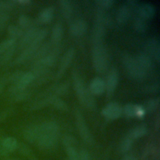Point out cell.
I'll list each match as a JSON object with an SVG mask.
<instances>
[{
	"label": "cell",
	"instance_id": "cell-1",
	"mask_svg": "<svg viewBox=\"0 0 160 160\" xmlns=\"http://www.w3.org/2000/svg\"><path fill=\"white\" fill-rule=\"evenodd\" d=\"M72 81L78 98L81 104L89 109H94L96 107V102L92 94L89 91L76 71L72 72Z\"/></svg>",
	"mask_w": 160,
	"mask_h": 160
},
{
	"label": "cell",
	"instance_id": "cell-2",
	"mask_svg": "<svg viewBox=\"0 0 160 160\" xmlns=\"http://www.w3.org/2000/svg\"><path fill=\"white\" fill-rule=\"evenodd\" d=\"M92 61L94 68L97 72L102 73L108 69L109 64L108 54L103 42L93 44Z\"/></svg>",
	"mask_w": 160,
	"mask_h": 160
},
{
	"label": "cell",
	"instance_id": "cell-3",
	"mask_svg": "<svg viewBox=\"0 0 160 160\" xmlns=\"http://www.w3.org/2000/svg\"><path fill=\"white\" fill-rule=\"evenodd\" d=\"M122 61L126 72L132 79L140 81L145 78L146 71L139 66L135 58L125 52L122 55Z\"/></svg>",
	"mask_w": 160,
	"mask_h": 160
},
{
	"label": "cell",
	"instance_id": "cell-4",
	"mask_svg": "<svg viewBox=\"0 0 160 160\" xmlns=\"http://www.w3.org/2000/svg\"><path fill=\"white\" fill-rule=\"evenodd\" d=\"M58 134V131L57 130L39 126V136L37 140L39 146L42 149L52 148L56 142Z\"/></svg>",
	"mask_w": 160,
	"mask_h": 160
},
{
	"label": "cell",
	"instance_id": "cell-5",
	"mask_svg": "<svg viewBox=\"0 0 160 160\" xmlns=\"http://www.w3.org/2000/svg\"><path fill=\"white\" fill-rule=\"evenodd\" d=\"M75 117L76 121L77 127L79 132L84 141L89 144H92L93 142L92 136L84 121V118L82 117L81 112L76 110L75 112Z\"/></svg>",
	"mask_w": 160,
	"mask_h": 160
},
{
	"label": "cell",
	"instance_id": "cell-6",
	"mask_svg": "<svg viewBox=\"0 0 160 160\" xmlns=\"http://www.w3.org/2000/svg\"><path fill=\"white\" fill-rule=\"evenodd\" d=\"M40 44L41 42L34 40L29 45L26 47L21 52V54L16 58L14 61L15 63L17 64H21L31 58H32L34 53L40 46Z\"/></svg>",
	"mask_w": 160,
	"mask_h": 160
},
{
	"label": "cell",
	"instance_id": "cell-7",
	"mask_svg": "<svg viewBox=\"0 0 160 160\" xmlns=\"http://www.w3.org/2000/svg\"><path fill=\"white\" fill-rule=\"evenodd\" d=\"M75 54V50L74 48L69 49L63 55L59 68L58 69V72L56 73V78L57 79L61 78L64 74V72L68 68L69 64H71Z\"/></svg>",
	"mask_w": 160,
	"mask_h": 160
},
{
	"label": "cell",
	"instance_id": "cell-8",
	"mask_svg": "<svg viewBox=\"0 0 160 160\" xmlns=\"http://www.w3.org/2000/svg\"><path fill=\"white\" fill-rule=\"evenodd\" d=\"M122 109L120 105L116 102L108 103L102 110V114L106 118L110 119L118 118L122 114Z\"/></svg>",
	"mask_w": 160,
	"mask_h": 160
},
{
	"label": "cell",
	"instance_id": "cell-9",
	"mask_svg": "<svg viewBox=\"0 0 160 160\" xmlns=\"http://www.w3.org/2000/svg\"><path fill=\"white\" fill-rule=\"evenodd\" d=\"M118 83V73L115 68H112L108 76L106 82L105 83L107 94L110 96L115 91Z\"/></svg>",
	"mask_w": 160,
	"mask_h": 160
},
{
	"label": "cell",
	"instance_id": "cell-10",
	"mask_svg": "<svg viewBox=\"0 0 160 160\" xmlns=\"http://www.w3.org/2000/svg\"><path fill=\"white\" fill-rule=\"evenodd\" d=\"M88 30V24L82 19H78L72 22L69 27L70 32L76 36H82Z\"/></svg>",
	"mask_w": 160,
	"mask_h": 160
},
{
	"label": "cell",
	"instance_id": "cell-11",
	"mask_svg": "<svg viewBox=\"0 0 160 160\" xmlns=\"http://www.w3.org/2000/svg\"><path fill=\"white\" fill-rule=\"evenodd\" d=\"M39 29L36 26H33L27 29L25 33H23L21 41L19 42V47L22 49H24L28 45H29L34 40L36 33Z\"/></svg>",
	"mask_w": 160,
	"mask_h": 160
},
{
	"label": "cell",
	"instance_id": "cell-12",
	"mask_svg": "<svg viewBox=\"0 0 160 160\" xmlns=\"http://www.w3.org/2000/svg\"><path fill=\"white\" fill-rule=\"evenodd\" d=\"M146 48L149 53L159 62L160 59V43L156 38L149 39L146 42Z\"/></svg>",
	"mask_w": 160,
	"mask_h": 160
},
{
	"label": "cell",
	"instance_id": "cell-13",
	"mask_svg": "<svg viewBox=\"0 0 160 160\" xmlns=\"http://www.w3.org/2000/svg\"><path fill=\"white\" fill-rule=\"evenodd\" d=\"M106 29L104 24L97 22L94 24L92 32V41L93 44L103 42Z\"/></svg>",
	"mask_w": 160,
	"mask_h": 160
},
{
	"label": "cell",
	"instance_id": "cell-14",
	"mask_svg": "<svg viewBox=\"0 0 160 160\" xmlns=\"http://www.w3.org/2000/svg\"><path fill=\"white\" fill-rule=\"evenodd\" d=\"M122 111L124 114L129 117H142L144 116L145 110L144 109L139 105L134 104H127L124 107Z\"/></svg>",
	"mask_w": 160,
	"mask_h": 160
},
{
	"label": "cell",
	"instance_id": "cell-15",
	"mask_svg": "<svg viewBox=\"0 0 160 160\" xmlns=\"http://www.w3.org/2000/svg\"><path fill=\"white\" fill-rule=\"evenodd\" d=\"M106 90L105 82L100 78H94L90 83L89 91L94 95H101Z\"/></svg>",
	"mask_w": 160,
	"mask_h": 160
},
{
	"label": "cell",
	"instance_id": "cell-16",
	"mask_svg": "<svg viewBox=\"0 0 160 160\" xmlns=\"http://www.w3.org/2000/svg\"><path fill=\"white\" fill-rule=\"evenodd\" d=\"M138 11L140 18L147 20L154 16L155 9L151 4L146 2L139 6Z\"/></svg>",
	"mask_w": 160,
	"mask_h": 160
},
{
	"label": "cell",
	"instance_id": "cell-17",
	"mask_svg": "<svg viewBox=\"0 0 160 160\" xmlns=\"http://www.w3.org/2000/svg\"><path fill=\"white\" fill-rule=\"evenodd\" d=\"M39 136V125H34L28 127L24 132V138L29 142H34L37 141Z\"/></svg>",
	"mask_w": 160,
	"mask_h": 160
},
{
	"label": "cell",
	"instance_id": "cell-18",
	"mask_svg": "<svg viewBox=\"0 0 160 160\" xmlns=\"http://www.w3.org/2000/svg\"><path fill=\"white\" fill-rule=\"evenodd\" d=\"M18 141L13 137H6L2 140V150L4 153H8L14 151L18 148Z\"/></svg>",
	"mask_w": 160,
	"mask_h": 160
},
{
	"label": "cell",
	"instance_id": "cell-19",
	"mask_svg": "<svg viewBox=\"0 0 160 160\" xmlns=\"http://www.w3.org/2000/svg\"><path fill=\"white\" fill-rule=\"evenodd\" d=\"M139 66L144 70L148 71L152 67V61L150 56L144 52L139 53L135 58Z\"/></svg>",
	"mask_w": 160,
	"mask_h": 160
},
{
	"label": "cell",
	"instance_id": "cell-20",
	"mask_svg": "<svg viewBox=\"0 0 160 160\" xmlns=\"http://www.w3.org/2000/svg\"><path fill=\"white\" fill-rule=\"evenodd\" d=\"M130 14V9L127 5H123L121 6L118 9L116 15V21L119 24H123L126 23L129 19Z\"/></svg>",
	"mask_w": 160,
	"mask_h": 160
},
{
	"label": "cell",
	"instance_id": "cell-21",
	"mask_svg": "<svg viewBox=\"0 0 160 160\" xmlns=\"http://www.w3.org/2000/svg\"><path fill=\"white\" fill-rule=\"evenodd\" d=\"M59 6L64 18L67 20L70 19L72 15V8L71 2L67 0L60 1Z\"/></svg>",
	"mask_w": 160,
	"mask_h": 160
},
{
	"label": "cell",
	"instance_id": "cell-22",
	"mask_svg": "<svg viewBox=\"0 0 160 160\" xmlns=\"http://www.w3.org/2000/svg\"><path fill=\"white\" fill-rule=\"evenodd\" d=\"M63 36V28L61 23H56L54 25L51 31V40L54 44H58Z\"/></svg>",
	"mask_w": 160,
	"mask_h": 160
},
{
	"label": "cell",
	"instance_id": "cell-23",
	"mask_svg": "<svg viewBox=\"0 0 160 160\" xmlns=\"http://www.w3.org/2000/svg\"><path fill=\"white\" fill-rule=\"evenodd\" d=\"M54 16V8L48 7L44 9L38 16V22L41 23H47L50 22Z\"/></svg>",
	"mask_w": 160,
	"mask_h": 160
},
{
	"label": "cell",
	"instance_id": "cell-24",
	"mask_svg": "<svg viewBox=\"0 0 160 160\" xmlns=\"http://www.w3.org/2000/svg\"><path fill=\"white\" fill-rule=\"evenodd\" d=\"M147 132L148 128L146 124H141L132 129L128 134V136L132 139H136L144 136L145 134H146Z\"/></svg>",
	"mask_w": 160,
	"mask_h": 160
},
{
	"label": "cell",
	"instance_id": "cell-25",
	"mask_svg": "<svg viewBox=\"0 0 160 160\" xmlns=\"http://www.w3.org/2000/svg\"><path fill=\"white\" fill-rule=\"evenodd\" d=\"M133 27L136 32L143 33L146 32L148 29V23L146 20L138 17L134 20L133 22Z\"/></svg>",
	"mask_w": 160,
	"mask_h": 160
},
{
	"label": "cell",
	"instance_id": "cell-26",
	"mask_svg": "<svg viewBox=\"0 0 160 160\" xmlns=\"http://www.w3.org/2000/svg\"><path fill=\"white\" fill-rule=\"evenodd\" d=\"M8 34L10 36L11 38L17 39L18 38H21L22 34H23V31L21 28L19 27L13 25V24H10L8 27Z\"/></svg>",
	"mask_w": 160,
	"mask_h": 160
},
{
	"label": "cell",
	"instance_id": "cell-27",
	"mask_svg": "<svg viewBox=\"0 0 160 160\" xmlns=\"http://www.w3.org/2000/svg\"><path fill=\"white\" fill-rule=\"evenodd\" d=\"M18 24L22 28L29 29L33 26H36L34 24V21L29 17L26 15H21L18 18Z\"/></svg>",
	"mask_w": 160,
	"mask_h": 160
},
{
	"label": "cell",
	"instance_id": "cell-28",
	"mask_svg": "<svg viewBox=\"0 0 160 160\" xmlns=\"http://www.w3.org/2000/svg\"><path fill=\"white\" fill-rule=\"evenodd\" d=\"M16 49V45L5 49L0 54V64H4L8 62L12 56Z\"/></svg>",
	"mask_w": 160,
	"mask_h": 160
},
{
	"label": "cell",
	"instance_id": "cell-29",
	"mask_svg": "<svg viewBox=\"0 0 160 160\" xmlns=\"http://www.w3.org/2000/svg\"><path fill=\"white\" fill-rule=\"evenodd\" d=\"M15 3V1L0 0V12H8V11L13 8Z\"/></svg>",
	"mask_w": 160,
	"mask_h": 160
},
{
	"label": "cell",
	"instance_id": "cell-30",
	"mask_svg": "<svg viewBox=\"0 0 160 160\" xmlns=\"http://www.w3.org/2000/svg\"><path fill=\"white\" fill-rule=\"evenodd\" d=\"M51 104H52L58 109H59L61 111H66L68 109L67 104L62 100L59 98L58 96H55L52 99Z\"/></svg>",
	"mask_w": 160,
	"mask_h": 160
},
{
	"label": "cell",
	"instance_id": "cell-31",
	"mask_svg": "<svg viewBox=\"0 0 160 160\" xmlns=\"http://www.w3.org/2000/svg\"><path fill=\"white\" fill-rule=\"evenodd\" d=\"M159 105V99H149L144 104V110L149 112L154 111Z\"/></svg>",
	"mask_w": 160,
	"mask_h": 160
},
{
	"label": "cell",
	"instance_id": "cell-32",
	"mask_svg": "<svg viewBox=\"0 0 160 160\" xmlns=\"http://www.w3.org/2000/svg\"><path fill=\"white\" fill-rule=\"evenodd\" d=\"M62 142L66 148L74 147L77 144V141L74 137L71 135H66L62 139Z\"/></svg>",
	"mask_w": 160,
	"mask_h": 160
},
{
	"label": "cell",
	"instance_id": "cell-33",
	"mask_svg": "<svg viewBox=\"0 0 160 160\" xmlns=\"http://www.w3.org/2000/svg\"><path fill=\"white\" fill-rule=\"evenodd\" d=\"M132 142V139L130 138L128 136H126L121 142V150L122 152L128 151L131 146Z\"/></svg>",
	"mask_w": 160,
	"mask_h": 160
},
{
	"label": "cell",
	"instance_id": "cell-34",
	"mask_svg": "<svg viewBox=\"0 0 160 160\" xmlns=\"http://www.w3.org/2000/svg\"><path fill=\"white\" fill-rule=\"evenodd\" d=\"M29 96V92L26 89H24L21 91L18 92V93L15 94L14 95H13L12 96L13 97V98L15 101H22V100H24V99H27Z\"/></svg>",
	"mask_w": 160,
	"mask_h": 160
},
{
	"label": "cell",
	"instance_id": "cell-35",
	"mask_svg": "<svg viewBox=\"0 0 160 160\" xmlns=\"http://www.w3.org/2000/svg\"><path fill=\"white\" fill-rule=\"evenodd\" d=\"M66 148L67 154L71 160H79V153L75 147H68Z\"/></svg>",
	"mask_w": 160,
	"mask_h": 160
},
{
	"label": "cell",
	"instance_id": "cell-36",
	"mask_svg": "<svg viewBox=\"0 0 160 160\" xmlns=\"http://www.w3.org/2000/svg\"><path fill=\"white\" fill-rule=\"evenodd\" d=\"M24 74V72L21 71H17L12 73L9 75V81L12 82L13 84H15L19 81L22 74Z\"/></svg>",
	"mask_w": 160,
	"mask_h": 160
},
{
	"label": "cell",
	"instance_id": "cell-37",
	"mask_svg": "<svg viewBox=\"0 0 160 160\" xmlns=\"http://www.w3.org/2000/svg\"><path fill=\"white\" fill-rule=\"evenodd\" d=\"M9 18V16L8 12H0V31L4 29Z\"/></svg>",
	"mask_w": 160,
	"mask_h": 160
},
{
	"label": "cell",
	"instance_id": "cell-38",
	"mask_svg": "<svg viewBox=\"0 0 160 160\" xmlns=\"http://www.w3.org/2000/svg\"><path fill=\"white\" fill-rule=\"evenodd\" d=\"M16 39L10 38L9 39L4 40L0 44H1V46L2 47V48L5 50L6 49H8V48L16 45Z\"/></svg>",
	"mask_w": 160,
	"mask_h": 160
},
{
	"label": "cell",
	"instance_id": "cell-39",
	"mask_svg": "<svg viewBox=\"0 0 160 160\" xmlns=\"http://www.w3.org/2000/svg\"><path fill=\"white\" fill-rule=\"evenodd\" d=\"M96 2L102 8H109L112 6L114 1L112 0H99L96 1Z\"/></svg>",
	"mask_w": 160,
	"mask_h": 160
},
{
	"label": "cell",
	"instance_id": "cell-40",
	"mask_svg": "<svg viewBox=\"0 0 160 160\" xmlns=\"http://www.w3.org/2000/svg\"><path fill=\"white\" fill-rule=\"evenodd\" d=\"M159 86L157 84H151L147 86L144 88V91L148 93H156L159 91Z\"/></svg>",
	"mask_w": 160,
	"mask_h": 160
},
{
	"label": "cell",
	"instance_id": "cell-41",
	"mask_svg": "<svg viewBox=\"0 0 160 160\" xmlns=\"http://www.w3.org/2000/svg\"><path fill=\"white\" fill-rule=\"evenodd\" d=\"M9 81V75L5 74L1 78H0V93L3 90L6 82Z\"/></svg>",
	"mask_w": 160,
	"mask_h": 160
},
{
	"label": "cell",
	"instance_id": "cell-42",
	"mask_svg": "<svg viewBox=\"0 0 160 160\" xmlns=\"http://www.w3.org/2000/svg\"><path fill=\"white\" fill-rule=\"evenodd\" d=\"M79 160H89V153L85 149H82L79 152Z\"/></svg>",
	"mask_w": 160,
	"mask_h": 160
},
{
	"label": "cell",
	"instance_id": "cell-43",
	"mask_svg": "<svg viewBox=\"0 0 160 160\" xmlns=\"http://www.w3.org/2000/svg\"><path fill=\"white\" fill-rule=\"evenodd\" d=\"M18 148H19V152H21L22 154H24V155L28 154V153L29 152V149L25 144H21L20 145H18Z\"/></svg>",
	"mask_w": 160,
	"mask_h": 160
},
{
	"label": "cell",
	"instance_id": "cell-44",
	"mask_svg": "<svg viewBox=\"0 0 160 160\" xmlns=\"http://www.w3.org/2000/svg\"><path fill=\"white\" fill-rule=\"evenodd\" d=\"M126 2H127L128 5H129V6H136L138 5V1H134V0H130V1H128ZM128 5H127V6H128Z\"/></svg>",
	"mask_w": 160,
	"mask_h": 160
},
{
	"label": "cell",
	"instance_id": "cell-45",
	"mask_svg": "<svg viewBox=\"0 0 160 160\" xmlns=\"http://www.w3.org/2000/svg\"><path fill=\"white\" fill-rule=\"evenodd\" d=\"M124 160H136V159L132 157H128V158H126Z\"/></svg>",
	"mask_w": 160,
	"mask_h": 160
},
{
	"label": "cell",
	"instance_id": "cell-46",
	"mask_svg": "<svg viewBox=\"0 0 160 160\" xmlns=\"http://www.w3.org/2000/svg\"><path fill=\"white\" fill-rule=\"evenodd\" d=\"M4 51V49L2 48V47L1 46V44H0V54H1Z\"/></svg>",
	"mask_w": 160,
	"mask_h": 160
},
{
	"label": "cell",
	"instance_id": "cell-47",
	"mask_svg": "<svg viewBox=\"0 0 160 160\" xmlns=\"http://www.w3.org/2000/svg\"><path fill=\"white\" fill-rule=\"evenodd\" d=\"M4 160H17V159H4Z\"/></svg>",
	"mask_w": 160,
	"mask_h": 160
}]
</instances>
